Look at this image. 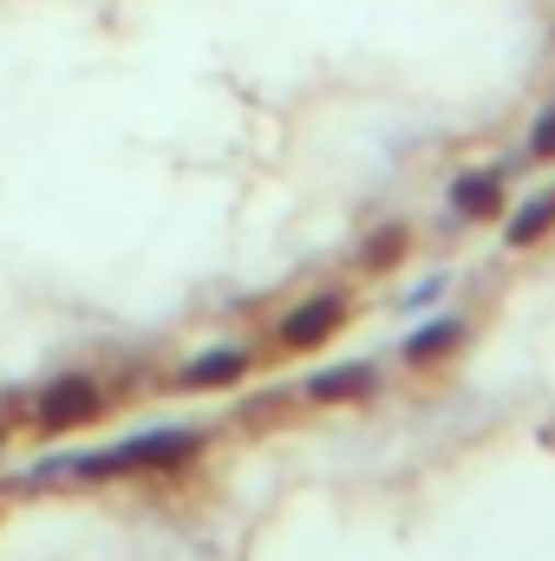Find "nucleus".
<instances>
[{
  "label": "nucleus",
  "instance_id": "6e6552de",
  "mask_svg": "<svg viewBox=\"0 0 555 561\" xmlns=\"http://www.w3.org/2000/svg\"><path fill=\"white\" fill-rule=\"evenodd\" d=\"M550 222H555V190H550V196H530V203L510 216V229H503V236L523 249V242H543V236H550Z\"/></svg>",
  "mask_w": 555,
  "mask_h": 561
},
{
  "label": "nucleus",
  "instance_id": "9d476101",
  "mask_svg": "<svg viewBox=\"0 0 555 561\" xmlns=\"http://www.w3.org/2000/svg\"><path fill=\"white\" fill-rule=\"evenodd\" d=\"M530 157L536 163H555V105L536 118V131H530Z\"/></svg>",
  "mask_w": 555,
  "mask_h": 561
},
{
  "label": "nucleus",
  "instance_id": "f257e3e1",
  "mask_svg": "<svg viewBox=\"0 0 555 561\" xmlns=\"http://www.w3.org/2000/svg\"><path fill=\"white\" fill-rule=\"evenodd\" d=\"M203 450V431H157V437H132L118 450H92V457H72L59 470L72 477H118V470H163V463H183Z\"/></svg>",
  "mask_w": 555,
  "mask_h": 561
},
{
  "label": "nucleus",
  "instance_id": "7ed1b4c3",
  "mask_svg": "<svg viewBox=\"0 0 555 561\" xmlns=\"http://www.w3.org/2000/svg\"><path fill=\"white\" fill-rule=\"evenodd\" d=\"M99 405H105V392H99L92 379H59V386H46V392H39L33 419H39V431H66V424L99 419Z\"/></svg>",
  "mask_w": 555,
  "mask_h": 561
},
{
  "label": "nucleus",
  "instance_id": "20e7f679",
  "mask_svg": "<svg viewBox=\"0 0 555 561\" xmlns=\"http://www.w3.org/2000/svg\"><path fill=\"white\" fill-rule=\"evenodd\" d=\"M380 386V366H366V359H347V366H327V373H314L307 379V399L314 405H340V399H366Z\"/></svg>",
  "mask_w": 555,
  "mask_h": 561
},
{
  "label": "nucleus",
  "instance_id": "39448f33",
  "mask_svg": "<svg viewBox=\"0 0 555 561\" xmlns=\"http://www.w3.org/2000/svg\"><path fill=\"white\" fill-rule=\"evenodd\" d=\"M249 366H256L249 346H223V353L190 359V366H183V386H190V392H203V386H236V379H249Z\"/></svg>",
  "mask_w": 555,
  "mask_h": 561
},
{
  "label": "nucleus",
  "instance_id": "9b49d317",
  "mask_svg": "<svg viewBox=\"0 0 555 561\" xmlns=\"http://www.w3.org/2000/svg\"><path fill=\"white\" fill-rule=\"evenodd\" d=\"M444 287H451V280H444V275H431V280H418L412 294H406V307H431V300H438V294H444Z\"/></svg>",
  "mask_w": 555,
  "mask_h": 561
},
{
  "label": "nucleus",
  "instance_id": "1a4fd4ad",
  "mask_svg": "<svg viewBox=\"0 0 555 561\" xmlns=\"http://www.w3.org/2000/svg\"><path fill=\"white\" fill-rule=\"evenodd\" d=\"M406 242H412V229H386V236L360 255V268H386V262H399V249H406Z\"/></svg>",
  "mask_w": 555,
  "mask_h": 561
},
{
  "label": "nucleus",
  "instance_id": "423d86ee",
  "mask_svg": "<svg viewBox=\"0 0 555 561\" xmlns=\"http://www.w3.org/2000/svg\"><path fill=\"white\" fill-rule=\"evenodd\" d=\"M503 176H510V170L457 176V183H451V209H457L464 222H484V216H497V203H503Z\"/></svg>",
  "mask_w": 555,
  "mask_h": 561
},
{
  "label": "nucleus",
  "instance_id": "f03ea898",
  "mask_svg": "<svg viewBox=\"0 0 555 561\" xmlns=\"http://www.w3.org/2000/svg\"><path fill=\"white\" fill-rule=\"evenodd\" d=\"M347 327V294H314L307 307H294L287 320H281V346L287 353H307V346H320L327 333H340Z\"/></svg>",
  "mask_w": 555,
  "mask_h": 561
},
{
  "label": "nucleus",
  "instance_id": "0eeeda50",
  "mask_svg": "<svg viewBox=\"0 0 555 561\" xmlns=\"http://www.w3.org/2000/svg\"><path fill=\"white\" fill-rule=\"evenodd\" d=\"M464 320L457 313H444V320H424L412 340H406V366H424V359H438V353H451V346H464Z\"/></svg>",
  "mask_w": 555,
  "mask_h": 561
}]
</instances>
